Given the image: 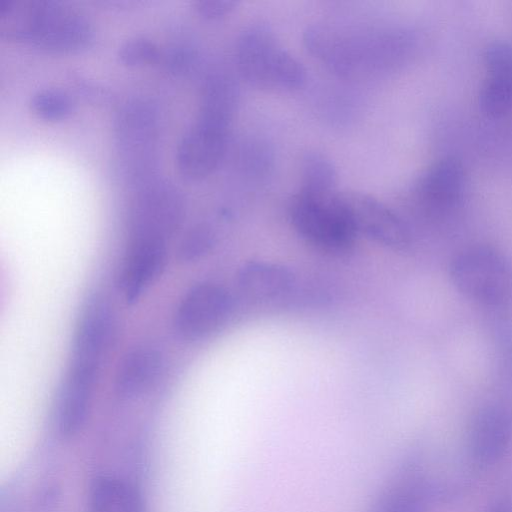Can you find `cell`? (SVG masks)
<instances>
[{
    "label": "cell",
    "instance_id": "1",
    "mask_svg": "<svg viewBox=\"0 0 512 512\" xmlns=\"http://www.w3.org/2000/svg\"><path fill=\"white\" fill-rule=\"evenodd\" d=\"M0 36L51 52H75L93 39V27L77 9L53 0H1Z\"/></svg>",
    "mask_w": 512,
    "mask_h": 512
},
{
    "label": "cell",
    "instance_id": "2",
    "mask_svg": "<svg viewBox=\"0 0 512 512\" xmlns=\"http://www.w3.org/2000/svg\"><path fill=\"white\" fill-rule=\"evenodd\" d=\"M396 41L384 26L316 24L304 33L314 57L334 74L352 79L384 73L394 60Z\"/></svg>",
    "mask_w": 512,
    "mask_h": 512
},
{
    "label": "cell",
    "instance_id": "3",
    "mask_svg": "<svg viewBox=\"0 0 512 512\" xmlns=\"http://www.w3.org/2000/svg\"><path fill=\"white\" fill-rule=\"evenodd\" d=\"M236 66L241 77L261 89L295 90L303 86L306 71L265 25L246 28L235 48Z\"/></svg>",
    "mask_w": 512,
    "mask_h": 512
},
{
    "label": "cell",
    "instance_id": "4",
    "mask_svg": "<svg viewBox=\"0 0 512 512\" xmlns=\"http://www.w3.org/2000/svg\"><path fill=\"white\" fill-rule=\"evenodd\" d=\"M298 234L315 247L331 253L349 250L358 235L342 193L300 189L289 208Z\"/></svg>",
    "mask_w": 512,
    "mask_h": 512
},
{
    "label": "cell",
    "instance_id": "5",
    "mask_svg": "<svg viewBox=\"0 0 512 512\" xmlns=\"http://www.w3.org/2000/svg\"><path fill=\"white\" fill-rule=\"evenodd\" d=\"M449 275L461 294L478 303L498 306L512 300V262L493 248L464 249L452 259Z\"/></svg>",
    "mask_w": 512,
    "mask_h": 512
},
{
    "label": "cell",
    "instance_id": "6",
    "mask_svg": "<svg viewBox=\"0 0 512 512\" xmlns=\"http://www.w3.org/2000/svg\"><path fill=\"white\" fill-rule=\"evenodd\" d=\"M184 214V199L177 187L163 180H148L142 184L131 207L130 239L166 242L179 228Z\"/></svg>",
    "mask_w": 512,
    "mask_h": 512
},
{
    "label": "cell",
    "instance_id": "7",
    "mask_svg": "<svg viewBox=\"0 0 512 512\" xmlns=\"http://www.w3.org/2000/svg\"><path fill=\"white\" fill-rule=\"evenodd\" d=\"M114 136L125 164H130L132 171L139 173L143 180L158 137V115L154 106L140 99L128 101L117 113Z\"/></svg>",
    "mask_w": 512,
    "mask_h": 512
},
{
    "label": "cell",
    "instance_id": "8",
    "mask_svg": "<svg viewBox=\"0 0 512 512\" xmlns=\"http://www.w3.org/2000/svg\"><path fill=\"white\" fill-rule=\"evenodd\" d=\"M230 125L203 117L180 138L175 163L179 174L189 181L209 176L224 158Z\"/></svg>",
    "mask_w": 512,
    "mask_h": 512
},
{
    "label": "cell",
    "instance_id": "9",
    "mask_svg": "<svg viewBox=\"0 0 512 512\" xmlns=\"http://www.w3.org/2000/svg\"><path fill=\"white\" fill-rule=\"evenodd\" d=\"M114 334L115 318L109 304L99 297L89 299L76 326L69 368L97 375Z\"/></svg>",
    "mask_w": 512,
    "mask_h": 512
},
{
    "label": "cell",
    "instance_id": "10",
    "mask_svg": "<svg viewBox=\"0 0 512 512\" xmlns=\"http://www.w3.org/2000/svg\"><path fill=\"white\" fill-rule=\"evenodd\" d=\"M231 300L227 292L212 283H201L183 296L175 314V328L186 339H204L227 320Z\"/></svg>",
    "mask_w": 512,
    "mask_h": 512
},
{
    "label": "cell",
    "instance_id": "11",
    "mask_svg": "<svg viewBox=\"0 0 512 512\" xmlns=\"http://www.w3.org/2000/svg\"><path fill=\"white\" fill-rule=\"evenodd\" d=\"M357 233L394 250L405 249L411 234L405 222L389 207L360 192L342 193Z\"/></svg>",
    "mask_w": 512,
    "mask_h": 512
},
{
    "label": "cell",
    "instance_id": "12",
    "mask_svg": "<svg viewBox=\"0 0 512 512\" xmlns=\"http://www.w3.org/2000/svg\"><path fill=\"white\" fill-rule=\"evenodd\" d=\"M512 440V410L501 403H491L476 414L469 434V453L479 466L497 462Z\"/></svg>",
    "mask_w": 512,
    "mask_h": 512
},
{
    "label": "cell",
    "instance_id": "13",
    "mask_svg": "<svg viewBox=\"0 0 512 512\" xmlns=\"http://www.w3.org/2000/svg\"><path fill=\"white\" fill-rule=\"evenodd\" d=\"M167 259L166 242L132 238L121 273V287L128 302H134L161 274Z\"/></svg>",
    "mask_w": 512,
    "mask_h": 512
},
{
    "label": "cell",
    "instance_id": "14",
    "mask_svg": "<svg viewBox=\"0 0 512 512\" xmlns=\"http://www.w3.org/2000/svg\"><path fill=\"white\" fill-rule=\"evenodd\" d=\"M94 383V379L67 373L54 409V424L62 437H73L83 427L89 412Z\"/></svg>",
    "mask_w": 512,
    "mask_h": 512
},
{
    "label": "cell",
    "instance_id": "15",
    "mask_svg": "<svg viewBox=\"0 0 512 512\" xmlns=\"http://www.w3.org/2000/svg\"><path fill=\"white\" fill-rule=\"evenodd\" d=\"M237 283L240 291L250 300L274 301L290 292L294 276L286 267L264 261H251L238 272Z\"/></svg>",
    "mask_w": 512,
    "mask_h": 512
},
{
    "label": "cell",
    "instance_id": "16",
    "mask_svg": "<svg viewBox=\"0 0 512 512\" xmlns=\"http://www.w3.org/2000/svg\"><path fill=\"white\" fill-rule=\"evenodd\" d=\"M161 357L152 348H137L126 355L115 378V390L121 397H133L148 388L158 376Z\"/></svg>",
    "mask_w": 512,
    "mask_h": 512
},
{
    "label": "cell",
    "instance_id": "17",
    "mask_svg": "<svg viewBox=\"0 0 512 512\" xmlns=\"http://www.w3.org/2000/svg\"><path fill=\"white\" fill-rule=\"evenodd\" d=\"M463 187L464 171L461 164L454 159H445L424 175L419 192L429 204L449 207L461 199Z\"/></svg>",
    "mask_w": 512,
    "mask_h": 512
},
{
    "label": "cell",
    "instance_id": "18",
    "mask_svg": "<svg viewBox=\"0 0 512 512\" xmlns=\"http://www.w3.org/2000/svg\"><path fill=\"white\" fill-rule=\"evenodd\" d=\"M90 512H144L139 491L114 476L97 477L89 493Z\"/></svg>",
    "mask_w": 512,
    "mask_h": 512
},
{
    "label": "cell",
    "instance_id": "19",
    "mask_svg": "<svg viewBox=\"0 0 512 512\" xmlns=\"http://www.w3.org/2000/svg\"><path fill=\"white\" fill-rule=\"evenodd\" d=\"M237 101L234 79L223 72L213 73L205 81L198 115L231 123Z\"/></svg>",
    "mask_w": 512,
    "mask_h": 512
},
{
    "label": "cell",
    "instance_id": "20",
    "mask_svg": "<svg viewBox=\"0 0 512 512\" xmlns=\"http://www.w3.org/2000/svg\"><path fill=\"white\" fill-rule=\"evenodd\" d=\"M425 505L423 486L417 480L405 479L382 492L374 512H424Z\"/></svg>",
    "mask_w": 512,
    "mask_h": 512
},
{
    "label": "cell",
    "instance_id": "21",
    "mask_svg": "<svg viewBox=\"0 0 512 512\" xmlns=\"http://www.w3.org/2000/svg\"><path fill=\"white\" fill-rule=\"evenodd\" d=\"M479 103L490 117L505 115L512 108V76L490 74L481 88Z\"/></svg>",
    "mask_w": 512,
    "mask_h": 512
},
{
    "label": "cell",
    "instance_id": "22",
    "mask_svg": "<svg viewBox=\"0 0 512 512\" xmlns=\"http://www.w3.org/2000/svg\"><path fill=\"white\" fill-rule=\"evenodd\" d=\"M29 106L43 120L60 121L71 114L74 103L70 95L61 89L42 88L31 95Z\"/></svg>",
    "mask_w": 512,
    "mask_h": 512
},
{
    "label": "cell",
    "instance_id": "23",
    "mask_svg": "<svg viewBox=\"0 0 512 512\" xmlns=\"http://www.w3.org/2000/svg\"><path fill=\"white\" fill-rule=\"evenodd\" d=\"M301 189L309 191L334 190L336 171L331 161L318 152L307 153L302 161Z\"/></svg>",
    "mask_w": 512,
    "mask_h": 512
},
{
    "label": "cell",
    "instance_id": "24",
    "mask_svg": "<svg viewBox=\"0 0 512 512\" xmlns=\"http://www.w3.org/2000/svg\"><path fill=\"white\" fill-rule=\"evenodd\" d=\"M161 50L149 38L135 36L125 40L118 48L117 56L127 66H143L160 60Z\"/></svg>",
    "mask_w": 512,
    "mask_h": 512
},
{
    "label": "cell",
    "instance_id": "25",
    "mask_svg": "<svg viewBox=\"0 0 512 512\" xmlns=\"http://www.w3.org/2000/svg\"><path fill=\"white\" fill-rule=\"evenodd\" d=\"M214 242L212 230L206 225H197L183 238L179 247V258L184 262L195 261L209 252Z\"/></svg>",
    "mask_w": 512,
    "mask_h": 512
},
{
    "label": "cell",
    "instance_id": "26",
    "mask_svg": "<svg viewBox=\"0 0 512 512\" xmlns=\"http://www.w3.org/2000/svg\"><path fill=\"white\" fill-rule=\"evenodd\" d=\"M196 59V51L186 45H174L167 48L160 57L165 68L176 75L189 72L195 65Z\"/></svg>",
    "mask_w": 512,
    "mask_h": 512
},
{
    "label": "cell",
    "instance_id": "27",
    "mask_svg": "<svg viewBox=\"0 0 512 512\" xmlns=\"http://www.w3.org/2000/svg\"><path fill=\"white\" fill-rule=\"evenodd\" d=\"M485 64L490 74L512 76V47L495 43L484 53Z\"/></svg>",
    "mask_w": 512,
    "mask_h": 512
},
{
    "label": "cell",
    "instance_id": "28",
    "mask_svg": "<svg viewBox=\"0 0 512 512\" xmlns=\"http://www.w3.org/2000/svg\"><path fill=\"white\" fill-rule=\"evenodd\" d=\"M237 5L234 0H197L196 12L204 19L218 20L229 14Z\"/></svg>",
    "mask_w": 512,
    "mask_h": 512
},
{
    "label": "cell",
    "instance_id": "29",
    "mask_svg": "<svg viewBox=\"0 0 512 512\" xmlns=\"http://www.w3.org/2000/svg\"><path fill=\"white\" fill-rule=\"evenodd\" d=\"M491 512H512L511 504H500L497 505Z\"/></svg>",
    "mask_w": 512,
    "mask_h": 512
}]
</instances>
